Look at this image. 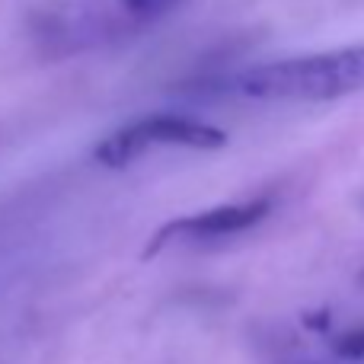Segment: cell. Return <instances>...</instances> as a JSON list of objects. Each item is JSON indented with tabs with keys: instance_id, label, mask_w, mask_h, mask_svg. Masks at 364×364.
I'll list each match as a JSON object with an SVG mask.
<instances>
[{
	"instance_id": "1",
	"label": "cell",
	"mask_w": 364,
	"mask_h": 364,
	"mask_svg": "<svg viewBox=\"0 0 364 364\" xmlns=\"http://www.w3.org/2000/svg\"><path fill=\"white\" fill-rule=\"evenodd\" d=\"M237 87L252 100H336L364 90V45L262 64L246 70Z\"/></svg>"
},
{
	"instance_id": "2",
	"label": "cell",
	"mask_w": 364,
	"mask_h": 364,
	"mask_svg": "<svg viewBox=\"0 0 364 364\" xmlns=\"http://www.w3.org/2000/svg\"><path fill=\"white\" fill-rule=\"evenodd\" d=\"M192 147V151H218L227 144V134L205 122L186 115H147L134 119L96 144V160L109 170L134 164L151 147Z\"/></svg>"
},
{
	"instance_id": "3",
	"label": "cell",
	"mask_w": 364,
	"mask_h": 364,
	"mask_svg": "<svg viewBox=\"0 0 364 364\" xmlns=\"http://www.w3.org/2000/svg\"><path fill=\"white\" fill-rule=\"evenodd\" d=\"M269 214V201H243V205H224L214 208V211L195 214V218L176 220V224L164 227L154 240L151 252L157 250L160 243H170V240H224L233 237V233H243L250 227H256L259 220Z\"/></svg>"
},
{
	"instance_id": "4",
	"label": "cell",
	"mask_w": 364,
	"mask_h": 364,
	"mask_svg": "<svg viewBox=\"0 0 364 364\" xmlns=\"http://www.w3.org/2000/svg\"><path fill=\"white\" fill-rule=\"evenodd\" d=\"M122 4H125V10L132 13V16L151 19V16H164V13H170L179 0H122Z\"/></svg>"
},
{
	"instance_id": "5",
	"label": "cell",
	"mask_w": 364,
	"mask_h": 364,
	"mask_svg": "<svg viewBox=\"0 0 364 364\" xmlns=\"http://www.w3.org/2000/svg\"><path fill=\"white\" fill-rule=\"evenodd\" d=\"M339 355L342 358H352V361H361L364 358V329H355V333H348V336H342V342L339 346Z\"/></svg>"
}]
</instances>
